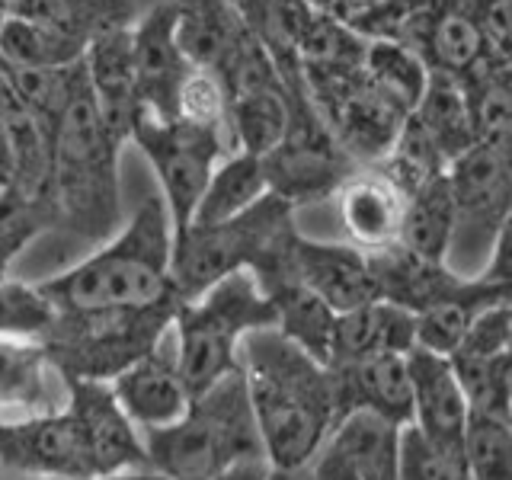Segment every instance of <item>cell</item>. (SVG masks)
Wrapping results in <instances>:
<instances>
[{
  "instance_id": "1",
  "label": "cell",
  "mask_w": 512,
  "mask_h": 480,
  "mask_svg": "<svg viewBox=\"0 0 512 480\" xmlns=\"http://www.w3.org/2000/svg\"><path fill=\"white\" fill-rule=\"evenodd\" d=\"M253 423L269 468H304L336 426V388L330 365L311 359L269 327L240 343Z\"/></svg>"
},
{
  "instance_id": "2",
  "label": "cell",
  "mask_w": 512,
  "mask_h": 480,
  "mask_svg": "<svg viewBox=\"0 0 512 480\" xmlns=\"http://www.w3.org/2000/svg\"><path fill=\"white\" fill-rule=\"evenodd\" d=\"M170 250V212L160 196H148L100 250L58 276L42 279L39 288L64 314L151 308L173 301Z\"/></svg>"
},
{
  "instance_id": "3",
  "label": "cell",
  "mask_w": 512,
  "mask_h": 480,
  "mask_svg": "<svg viewBox=\"0 0 512 480\" xmlns=\"http://www.w3.org/2000/svg\"><path fill=\"white\" fill-rule=\"evenodd\" d=\"M141 436L148 468L173 480H218L244 464L266 461L240 368L192 397L173 426Z\"/></svg>"
},
{
  "instance_id": "4",
  "label": "cell",
  "mask_w": 512,
  "mask_h": 480,
  "mask_svg": "<svg viewBox=\"0 0 512 480\" xmlns=\"http://www.w3.org/2000/svg\"><path fill=\"white\" fill-rule=\"evenodd\" d=\"M122 144L106 132L90 84L77 90L52 132V192L58 224L80 237H112L122 228Z\"/></svg>"
},
{
  "instance_id": "5",
  "label": "cell",
  "mask_w": 512,
  "mask_h": 480,
  "mask_svg": "<svg viewBox=\"0 0 512 480\" xmlns=\"http://www.w3.org/2000/svg\"><path fill=\"white\" fill-rule=\"evenodd\" d=\"M276 327V311L247 269L231 272L202 295L176 304L173 349L192 397L240 368V343Z\"/></svg>"
},
{
  "instance_id": "6",
  "label": "cell",
  "mask_w": 512,
  "mask_h": 480,
  "mask_svg": "<svg viewBox=\"0 0 512 480\" xmlns=\"http://www.w3.org/2000/svg\"><path fill=\"white\" fill-rule=\"evenodd\" d=\"M295 231V208L279 196L256 202L250 212L221 224H186L173 231L170 288L183 304L202 295L231 272H253L282 240Z\"/></svg>"
},
{
  "instance_id": "7",
  "label": "cell",
  "mask_w": 512,
  "mask_h": 480,
  "mask_svg": "<svg viewBox=\"0 0 512 480\" xmlns=\"http://www.w3.org/2000/svg\"><path fill=\"white\" fill-rule=\"evenodd\" d=\"M173 314V301L122 311H58L42 346L71 381L109 384L164 340L173 327Z\"/></svg>"
},
{
  "instance_id": "8",
  "label": "cell",
  "mask_w": 512,
  "mask_h": 480,
  "mask_svg": "<svg viewBox=\"0 0 512 480\" xmlns=\"http://www.w3.org/2000/svg\"><path fill=\"white\" fill-rule=\"evenodd\" d=\"M263 160L272 196L292 208L330 199L336 186L356 170V164L333 141L327 122L308 100V93H288L285 138Z\"/></svg>"
},
{
  "instance_id": "9",
  "label": "cell",
  "mask_w": 512,
  "mask_h": 480,
  "mask_svg": "<svg viewBox=\"0 0 512 480\" xmlns=\"http://www.w3.org/2000/svg\"><path fill=\"white\" fill-rule=\"evenodd\" d=\"M128 141L154 167L160 180V199L170 212L173 231L186 228L215 164L231 151L224 148L218 135L205 132V128L176 119H154L148 112H138Z\"/></svg>"
},
{
  "instance_id": "10",
  "label": "cell",
  "mask_w": 512,
  "mask_h": 480,
  "mask_svg": "<svg viewBox=\"0 0 512 480\" xmlns=\"http://www.w3.org/2000/svg\"><path fill=\"white\" fill-rule=\"evenodd\" d=\"M250 276L256 279V285H266L272 279H292L314 292L324 304H330L336 314L362 308V304L378 298L368 256L362 250L301 237L298 228Z\"/></svg>"
},
{
  "instance_id": "11",
  "label": "cell",
  "mask_w": 512,
  "mask_h": 480,
  "mask_svg": "<svg viewBox=\"0 0 512 480\" xmlns=\"http://www.w3.org/2000/svg\"><path fill=\"white\" fill-rule=\"evenodd\" d=\"M448 189L455 199V240L471 250H484L487 263L500 237L509 234L512 205V154H500L484 144H471L445 170Z\"/></svg>"
},
{
  "instance_id": "12",
  "label": "cell",
  "mask_w": 512,
  "mask_h": 480,
  "mask_svg": "<svg viewBox=\"0 0 512 480\" xmlns=\"http://www.w3.org/2000/svg\"><path fill=\"white\" fill-rule=\"evenodd\" d=\"M68 416L84 442L90 477H116L125 471H148V452L138 426L122 413L103 381H71Z\"/></svg>"
},
{
  "instance_id": "13",
  "label": "cell",
  "mask_w": 512,
  "mask_h": 480,
  "mask_svg": "<svg viewBox=\"0 0 512 480\" xmlns=\"http://www.w3.org/2000/svg\"><path fill=\"white\" fill-rule=\"evenodd\" d=\"M71 404V378L36 340L0 336V426L58 416Z\"/></svg>"
},
{
  "instance_id": "14",
  "label": "cell",
  "mask_w": 512,
  "mask_h": 480,
  "mask_svg": "<svg viewBox=\"0 0 512 480\" xmlns=\"http://www.w3.org/2000/svg\"><path fill=\"white\" fill-rule=\"evenodd\" d=\"M0 474L23 480H93L68 410L45 420L0 426Z\"/></svg>"
},
{
  "instance_id": "15",
  "label": "cell",
  "mask_w": 512,
  "mask_h": 480,
  "mask_svg": "<svg viewBox=\"0 0 512 480\" xmlns=\"http://www.w3.org/2000/svg\"><path fill=\"white\" fill-rule=\"evenodd\" d=\"M400 429L375 413H346L311 461L314 480H397Z\"/></svg>"
},
{
  "instance_id": "16",
  "label": "cell",
  "mask_w": 512,
  "mask_h": 480,
  "mask_svg": "<svg viewBox=\"0 0 512 480\" xmlns=\"http://www.w3.org/2000/svg\"><path fill=\"white\" fill-rule=\"evenodd\" d=\"M109 388L122 413L138 426V432L173 426L192 404V391L186 388L180 365H176V349L170 333L148 356L112 378Z\"/></svg>"
},
{
  "instance_id": "17",
  "label": "cell",
  "mask_w": 512,
  "mask_h": 480,
  "mask_svg": "<svg viewBox=\"0 0 512 480\" xmlns=\"http://www.w3.org/2000/svg\"><path fill=\"white\" fill-rule=\"evenodd\" d=\"M132 71L138 90V112L154 119H173V100L189 61L176 42L173 4L164 0L132 23Z\"/></svg>"
},
{
  "instance_id": "18",
  "label": "cell",
  "mask_w": 512,
  "mask_h": 480,
  "mask_svg": "<svg viewBox=\"0 0 512 480\" xmlns=\"http://www.w3.org/2000/svg\"><path fill=\"white\" fill-rule=\"evenodd\" d=\"M330 199L349 237V247L378 253L400 240L407 196L378 167H356Z\"/></svg>"
},
{
  "instance_id": "19",
  "label": "cell",
  "mask_w": 512,
  "mask_h": 480,
  "mask_svg": "<svg viewBox=\"0 0 512 480\" xmlns=\"http://www.w3.org/2000/svg\"><path fill=\"white\" fill-rule=\"evenodd\" d=\"M407 375H410V400L413 416L410 426L432 445L445 452L461 455L464 429H468V404L458 388V378L452 372L448 356L436 352L410 349L407 352Z\"/></svg>"
},
{
  "instance_id": "20",
  "label": "cell",
  "mask_w": 512,
  "mask_h": 480,
  "mask_svg": "<svg viewBox=\"0 0 512 480\" xmlns=\"http://www.w3.org/2000/svg\"><path fill=\"white\" fill-rule=\"evenodd\" d=\"M87 84L93 103L106 132L116 138L122 148L132 138V125L138 119V90L132 71V26L103 29L87 42L84 52Z\"/></svg>"
},
{
  "instance_id": "21",
  "label": "cell",
  "mask_w": 512,
  "mask_h": 480,
  "mask_svg": "<svg viewBox=\"0 0 512 480\" xmlns=\"http://www.w3.org/2000/svg\"><path fill=\"white\" fill-rule=\"evenodd\" d=\"M336 388V423L346 413H375L381 420L410 426L413 400H410V375L407 356L381 352L372 359H359L349 365H330Z\"/></svg>"
},
{
  "instance_id": "22",
  "label": "cell",
  "mask_w": 512,
  "mask_h": 480,
  "mask_svg": "<svg viewBox=\"0 0 512 480\" xmlns=\"http://www.w3.org/2000/svg\"><path fill=\"white\" fill-rule=\"evenodd\" d=\"M368 256V269H372L375 279V292L381 301L397 304L410 314H420L423 308L432 304L458 298L464 292H471L477 285V276H461L448 263H429L413 256L400 244L378 250V253H365Z\"/></svg>"
},
{
  "instance_id": "23",
  "label": "cell",
  "mask_w": 512,
  "mask_h": 480,
  "mask_svg": "<svg viewBox=\"0 0 512 480\" xmlns=\"http://www.w3.org/2000/svg\"><path fill=\"white\" fill-rule=\"evenodd\" d=\"M416 349V324L413 314L388 301H368L362 308L336 314L330 359L327 365H349L359 359H372L381 352L407 356Z\"/></svg>"
},
{
  "instance_id": "24",
  "label": "cell",
  "mask_w": 512,
  "mask_h": 480,
  "mask_svg": "<svg viewBox=\"0 0 512 480\" xmlns=\"http://www.w3.org/2000/svg\"><path fill=\"white\" fill-rule=\"evenodd\" d=\"M240 23L250 36L263 45L288 93H304V80L298 68L301 32L311 20L308 0H231Z\"/></svg>"
},
{
  "instance_id": "25",
  "label": "cell",
  "mask_w": 512,
  "mask_h": 480,
  "mask_svg": "<svg viewBox=\"0 0 512 480\" xmlns=\"http://www.w3.org/2000/svg\"><path fill=\"white\" fill-rule=\"evenodd\" d=\"M368 39L346 23H336L330 16L311 10V20L301 32L298 45V68L304 80V93L314 87L340 84V80L359 77L365 61Z\"/></svg>"
},
{
  "instance_id": "26",
  "label": "cell",
  "mask_w": 512,
  "mask_h": 480,
  "mask_svg": "<svg viewBox=\"0 0 512 480\" xmlns=\"http://www.w3.org/2000/svg\"><path fill=\"white\" fill-rule=\"evenodd\" d=\"M176 42L192 68L218 71L244 36V23L231 0H170Z\"/></svg>"
},
{
  "instance_id": "27",
  "label": "cell",
  "mask_w": 512,
  "mask_h": 480,
  "mask_svg": "<svg viewBox=\"0 0 512 480\" xmlns=\"http://www.w3.org/2000/svg\"><path fill=\"white\" fill-rule=\"evenodd\" d=\"M474 144L512 154V64L480 61L461 80Z\"/></svg>"
},
{
  "instance_id": "28",
  "label": "cell",
  "mask_w": 512,
  "mask_h": 480,
  "mask_svg": "<svg viewBox=\"0 0 512 480\" xmlns=\"http://www.w3.org/2000/svg\"><path fill=\"white\" fill-rule=\"evenodd\" d=\"M266 196H269V183H266L263 160L244 151H231L218 160L212 176H208L189 224L231 221L237 215L250 212V208Z\"/></svg>"
},
{
  "instance_id": "29",
  "label": "cell",
  "mask_w": 512,
  "mask_h": 480,
  "mask_svg": "<svg viewBox=\"0 0 512 480\" xmlns=\"http://www.w3.org/2000/svg\"><path fill=\"white\" fill-rule=\"evenodd\" d=\"M455 240V199L445 173L413 189L404 205L397 244L429 263H448Z\"/></svg>"
},
{
  "instance_id": "30",
  "label": "cell",
  "mask_w": 512,
  "mask_h": 480,
  "mask_svg": "<svg viewBox=\"0 0 512 480\" xmlns=\"http://www.w3.org/2000/svg\"><path fill=\"white\" fill-rule=\"evenodd\" d=\"M260 288L269 298L272 311H276V330L288 343L308 352L311 359L327 365L336 324V311L330 304H324L314 292H308V288L292 279H272Z\"/></svg>"
},
{
  "instance_id": "31",
  "label": "cell",
  "mask_w": 512,
  "mask_h": 480,
  "mask_svg": "<svg viewBox=\"0 0 512 480\" xmlns=\"http://www.w3.org/2000/svg\"><path fill=\"white\" fill-rule=\"evenodd\" d=\"M87 52V42L64 32L52 23L23 20V16H4L0 23V61L20 71L39 68H64L80 61Z\"/></svg>"
},
{
  "instance_id": "32",
  "label": "cell",
  "mask_w": 512,
  "mask_h": 480,
  "mask_svg": "<svg viewBox=\"0 0 512 480\" xmlns=\"http://www.w3.org/2000/svg\"><path fill=\"white\" fill-rule=\"evenodd\" d=\"M410 116L420 122V128L429 135V141L439 148L445 164H452L455 157H461L474 144L468 103H464L461 84L455 77L429 71L426 90H423L420 103H416V109L410 112Z\"/></svg>"
},
{
  "instance_id": "33",
  "label": "cell",
  "mask_w": 512,
  "mask_h": 480,
  "mask_svg": "<svg viewBox=\"0 0 512 480\" xmlns=\"http://www.w3.org/2000/svg\"><path fill=\"white\" fill-rule=\"evenodd\" d=\"M420 61L426 64V71L448 74L455 80L471 74L480 61H487L484 39H480L468 10L461 7V0H442Z\"/></svg>"
},
{
  "instance_id": "34",
  "label": "cell",
  "mask_w": 512,
  "mask_h": 480,
  "mask_svg": "<svg viewBox=\"0 0 512 480\" xmlns=\"http://www.w3.org/2000/svg\"><path fill=\"white\" fill-rule=\"evenodd\" d=\"M7 13L52 23L64 32H74L84 42H90L103 29L135 23L132 0H10Z\"/></svg>"
},
{
  "instance_id": "35",
  "label": "cell",
  "mask_w": 512,
  "mask_h": 480,
  "mask_svg": "<svg viewBox=\"0 0 512 480\" xmlns=\"http://www.w3.org/2000/svg\"><path fill=\"white\" fill-rule=\"evenodd\" d=\"M426 80V64L410 48H400L394 42H368L362 61V84L375 90L397 112L410 116L426 90Z\"/></svg>"
},
{
  "instance_id": "36",
  "label": "cell",
  "mask_w": 512,
  "mask_h": 480,
  "mask_svg": "<svg viewBox=\"0 0 512 480\" xmlns=\"http://www.w3.org/2000/svg\"><path fill=\"white\" fill-rule=\"evenodd\" d=\"M288 128V90H256L231 100V144L234 151L266 157L285 138Z\"/></svg>"
},
{
  "instance_id": "37",
  "label": "cell",
  "mask_w": 512,
  "mask_h": 480,
  "mask_svg": "<svg viewBox=\"0 0 512 480\" xmlns=\"http://www.w3.org/2000/svg\"><path fill=\"white\" fill-rule=\"evenodd\" d=\"M173 119L196 125L212 132L224 141V148L234 151L231 144V96L224 90L221 77L208 68H192L183 74L180 90L173 100Z\"/></svg>"
},
{
  "instance_id": "38",
  "label": "cell",
  "mask_w": 512,
  "mask_h": 480,
  "mask_svg": "<svg viewBox=\"0 0 512 480\" xmlns=\"http://www.w3.org/2000/svg\"><path fill=\"white\" fill-rule=\"evenodd\" d=\"M58 228L52 196H26L16 186H0V279L42 231Z\"/></svg>"
},
{
  "instance_id": "39",
  "label": "cell",
  "mask_w": 512,
  "mask_h": 480,
  "mask_svg": "<svg viewBox=\"0 0 512 480\" xmlns=\"http://www.w3.org/2000/svg\"><path fill=\"white\" fill-rule=\"evenodd\" d=\"M452 372L458 378V388L464 394V404L477 416H506L512 420V359L509 352L490 359H468V356H448Z\"/></svg>"
},
{
  "instance_id": "40",
  "label": "cell",
  "mask_w": 512,
  "mask_h": 480,
  "mask_svg": "<svg viewBox=\"0 0 512 480\" xmlns=\"http://www.w3.org/2000/svg\"><path fill=\"white\" fill-rule=\"evenodd\" d=\"M461 461L468 480H512V420L471 413Z\"/></svg>"
},
{
  "instance_id": "41",
  "label": "cell",
  "mask_w": 512,
  "mask_h": 480,
  "mask_svg": "<svg viewBox=\"0 0 512 480\" xmlns=\"http://www.w3.org/2000/svg\"><path fill=\"white\" fill-rule=\"evenodd\" d=\"M378 170L388 176L404 196H410L413 189H420L423 183L442 176L448 170V164H445V157L439 154L436 144H432L429 135L420 128V122H416L413 116H407L404 125H400L394 144H391L388 157L378 164Z\"/></svg>"
},
{
  "instance_id": "42",
  "label": "cell",
  "mask_w": 512,
  "mask_h": 480,
  "mask_svg": "<svg viewBox=\"0 0 512 480\" xmlns=\"http://www.w3.org/2000/svg\"><path fill=\"white\" fill-rule=\"evenodd\" d=\"M58 320V308L45 298L39 282L0 279V336L42 343Z\"/></svg>"
},
{
  "instance_id": "43",
  "label": "cell",
  "mask_w": 512,
  "mask_h": 480,
  "mask_svg": "<svg viewBox=\"0 0 512 480\" xmlns=\"http://www.w3.org/2000/svg\"><path fill=\"white\" fill-rule=\"evenodd\" d=\"M397 480H468L464 461L455 452L426 442L413 426L400 429Z\"/></svg>"
},
{
  "instance_id": "44",
  "label": "cell",
  "mask_w": 512,
  "mask_h": 480,
  "mask_svg": "<svg viewBox=\"0 0 512 480\" xmlns=\"http://www.w3.org/2000/svg\"><path fill=\"white\" fill-rule=\"evenodd\" d=\"M509 343H512V304L506 298V301L490 304V308H484L471 320L452 356L490 359V356L509 352Z\"/></svg>"
},
{
  "instance_id": "45",
  "label": "cell",
  "mask_w": 512,
  "mask_h": 480,
  "mask_svg": "<svg viewBox=\"0 0 512 480\" xmlns=\"http://www.w3.org/2000/svg\"><path fill=\"white\" fill-rule=\"evenodd\" d=\"M484 39L487 61L512 64V13L509 0H461Z\"/></svg>"
},
{
  "instance_id": "46",
  "label": "cell",
  "mask_w": 512,
  "mask_h": 480,
  "mask_svg": "<svg viewBox=\"0 0 512 480\" xmlns=\"http://www.w3.org/2000/svg\"><path fill=\"white\" fill-rule=\"evenodd\" d=\"M269 471V464L266 461H256V464H244V468H237L231 474H224L218 480H263ZM100 480H173V477H164V474H157V471H125V474H116V477H100Z\"/></svg>"
},
{
  "instance_id": "47",
  "label": "cell",
  "mask_w": 512,
  "mask_h": 480,
  "mask_svg": "<svg viewBox=\"0 0 512 480\" xmlns=\"http://www.w3.org/2000/svg\"><path fill=\"white\" fill-rule=\"evenodd\" d=\"M263 480H314L311 474V464H304V468H269Z\"/></svg>"
},
{
  "instance_id": "48",
  "label": "cell",
  "mask_w": 512,
  "mask_h": 480,
  "mask_svg": "<svg viewBox=\"0 0 512 480\" xmlns=\"http://www.w3.org/2000/svg\"><path fill=\"white\" fill-rule=\"evenodd\" d=\"M10 183V157H7V141L4 132H0V186Z\"/></svg>"
}]
</instances>
